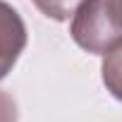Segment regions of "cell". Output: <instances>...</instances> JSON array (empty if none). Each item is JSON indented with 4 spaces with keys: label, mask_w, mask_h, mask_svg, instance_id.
I'll return each mask as SVG.
<instances>
[{
    "label": "cell",
    "mask_w": 122,
    "mask_h": 122,
    "mask_svg": "<svg viewBox=\"0 0 122 122\" xmlns=\"http://www.w3.org/2000/svg\"><path fill=\"white\" fill-rule=\"evenodd\" d=\"M26 48V26L19 12L0 0V79H5Z\"/></svg>",
    "instance_id": "7a4b0ae2"
},
{
    "label": "cell",
    "mask_w": 122,
    "mask_h": 122,
    "mask_svg": "<svg viewBox=\"0 0 122 122\" xmlns=\"http://www.w3.org/2000/svg\"><path fill=\"white\" fill-rule=\"evenodd\" d=\"M84 0H34V5L55 22H65L70 17H74V12L79 10V5Z\"/></svg>",
    "instance_id": "277c9868"
},
{
    "label": "cell",
    "mask_w": 122,
    "mask_h": 122,
    "mask_svg": "<svg viewBox=\"0 0 122 122\" xmlns=\"http://www.w3.org/2000/svg\"><path fill=\"white\" fill-rule=\"evenodd\" d=\"M17 103L10 93L0 91V122H17Z\"/></svg>",
    "instance_id": "5b68a950"
},
{
    "label": "cell",
    "mask_w": 122,
    "mask_h": 122,
    "mask_svg": "<svg viewBox=\"0 0 122 122\" xmlns=\"http://www.w3.org/2000/svg\"><path fill=\"white\" fill-rule=\"evenodd\" d=\"M101 72H103V84L108 86V91L122 103V43H117L103 55Z\"/></svg>",
    "instance_id": "3957f363"
},
{
    "label": "cell",
    "mask_w": 122,
    "mask_h": 122,
    "mask_svg": "<svg viewBox=\"0 0 122 122\" xmlns=\"http://www.w3.org/2000/svg\"><path fill=\"white\" fill-rule=\"evenodd\" d=\"M70 34L86 53L105 55L122 43V0H84L72 17Z\"/></svg>",
    "instance_id": "6da1fadb"
}]
</instances>
